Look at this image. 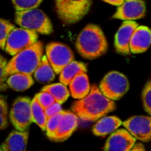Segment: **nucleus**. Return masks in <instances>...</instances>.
Wrapping results in <instances>:
<instances>
[{
  "mask_svg": "<svg viewBox=\"0 0 151 151\" xmlns=\"http://www.w3.org/2000/svg\"><path fill=\"white\" fill-rule=\"evenodd\" d=\"M115 108V103L104 96L96 85H93L85 97L73 103L72 111L82 121L93 122L114 111Z\"/></svg>",
  "mask_w": 151,
  "mask_h": 151,
  "instance_id": "f257e3e1",
  "label": "nucleus"
},
{
  "mask_svg": "<svg viewBox=\"0 0 151 151\" xmlns=\"http://www.w3.org/2000/svg\"><path fill=\"white\" fill-rule=\"evenodd\" d=\"M75 47L82 58L95 59L107 51L108 44L101 27L95 24H89L78 35Z\"/></svg>",
  "mask_w": 151,
  "mask_h": 151,
  "instance_id": "f03ea898",
  "label": "nucleus"
},
{
  "mask_svg": "<svg viewBox=\"0 0 151 151\" xmlns=\"http://www.w3.org/2000/svg\"><path fill=\"white\" fill-rule=\"evenodd\" d=\"M43 51L41 42H35L31 47L17 53L7 62L5 68L6 77L14 73H24L32 75L39 65Z\"/></svg>",
  "mask_w": 151,
  "mask_h": 151,
  "instance_id": "7ed1b4c3",
  "label": "nucleus"
},
{
  "mask_svg": "<svg viewBox=\"0 0 151 151\" xmlns=\"http://www.w3.org/2000/svg\"><path fill=\"white\" fill-rule=\"evenodd\" d=\"M15 21L20 27L37 34L50 35L53 31V27L49 17L42 11L36 8L16 12Z\"/></svg>",
  "mask_w": 151,
  "mask_h": 151,
  "instance_id": "20e7f679",
  "label": "nucleus"
},
{
  "mask_svg": "<svg viewBox=\"0 0 151 151\" xmlns=\"http://www.w3.org/2000/svg\"><path fill=\"white\" fill-rule=\"evenodd\" d=\"M92 0H55L56 11L64 24L80 21L89 11Z\"/></svg>",
  "mask_w": 151,
  "mask_h": 151,
  "instance_id": "39448f33",
  "label": "nucleus"
},
{
  "mask_svg": "<svg viewBox=\"0 0 151 151\" xmlns=\"http://www.w3.org/2000/svg\"><path fill=\"white\" fill-rule=\"evenodd\" d=\"M128 88L127 78L116 71L107 73L99 86V89L103 95L112 101L120 99L127 92Z\"/></svg>",
  "mask_w": 151,
  "mask_h": 151,
  "instance_id": "423d86ee",
  "label": "nucleus"
},
{
  "mask_svg": "<svg viewBox=\"0 0 151 151\" xmlns=\"http://www.w3.org/2000/svg\"><path fill=\"white\" fill-rule=\"evenodd\" d=\"M38 34L25 29L23 27L13 28L11 33L9 34L6 42L4 50L12 55L14 56L17 53L31 47L38 41Z\"/></svg>",
  "mask_w": 151,
  "mask_h": 151,
  "instance_id": "0eeeda50",
  "label": "nucleus"
},
{
  "mask_svg": "<svg viewBox=\"0 0 151 151\" xmlns=\"http://www.w3.org/2000/svg\"><path fill=\"white\" fill-rule=\"evenodd\" d=\"M10 119L18 131H26L33 123L31 100L27 97L17 98L11 109Z\"/></svg>",
  "mask_w": 151,
  "mask_h": 151,
  "instance_id": "6e6552de",
  "label": "nucleus"
},
{
  "mask_svg": "<svg viewBox=\"0 0 151 151\" xmlns=\"http://www.w3.org/2000/svg\"><path fill=\"white\" fill-rule=\"evenodd\" d=\"M46 57L57 74L60 73L63 68L74 58L70 48L60 42L49 43L46 46Z\"/></svg>",
  "mask_w": 151,
  "mask_h": 151,
  "instance_id": "1a4fd4ad",
  "label": "nucleus"
},
{
  "mask_svg": "<svg viewBox=\"0 0 151 151\" xmlns=\"http://www.w3.org/2000/svg\"><path fill=\"white\" fill-rule=\"evenodd\" d=\"M122 125L135 139L144 142L151 141V117L134 116Z\"/></svg>",
  "mask_w": 151,
  "mask_h": 151,
  "instance_id": "9d476101",
  "label": "nucleus"
},
{
  "mask_svg": "<svg viewBox=\"0 0 151 151\" xmlns=\"http://www.w3.org/2000/svg\"><path fill=\"white\" fill-rule=\"evenodd\" d=\"M145 13L146 4L143 0H125L124 3L119 6L112 18L124 21L136 20L143 18Z\"/></svg>",
  "mask_w": 151,
  "mask_h": 151,
  "instance_id": "9b49d317",
  "label": "nucleus"
},
{
  "mask_svg": "<svg viewBox=\"0 0 151 151\" xmlns=\"http://www.w3.org/2000/svg\"><path fill=\"white\" fill-rule=\"evenodd\" d=\"M136 139L126 129L113 132L108 138L104 151H131Z\"/></svg>",
  "mask_w": 151,
  "mask_h": 151,
  "instance_id": "f8f14e48",
  "label": "nucleus"
},
{
  "mask_svg": "<svg viewBox=\"0 0 151 151\" xmlns=\"http://www.w3.org/2000/svg\"><path fill=\"white\" fill-rule=\"evenodd\" d=\"M137 27V22L134 20H127L124 21L119 28L115 35V48L119 54L129 55L131 53L130 41Z\"/></svg>",
  "mask_w": 151,
  "mask_h": 151,
  "instance_id": "ddd939ff",
  "label": "nucleus"
},
{
  "mask_svg": "<svg viewBox=\"0 0 151 151\" xmlns=\"http://www.w3.org/2000/svg\"><path fill=\"white\" fill-rule=\"evenodd\" d=\"M78 126V117L73 111H65L59 126L51 139L54 142H64L67 140L75 131Z\"/></svg>",
  "mask_w": 151,
  "mask_h": 151,
  "instance_id": "4468645a",
  "label": "nucleus"
},
{
  "mask_svg": "<svg viewBox=\"0 0 151 151\" xmlns=\"http://www.w3.org/2000/svg\"><path fill=\"white\" fill-rule=\"evenodd\" d=\"M151 45V30L145 26H138L130 41V51L134 54L146 51Z\"/></svg>",
  "mask_w": 151,
  "mask_h": 151,
  "instance_id": "2eb2a0df",
  "label": "nucleus"
},
{
  "mask_svg": "<svg viewBox=\"0 0 151 151\" xmlns=\"http://www.w3.org/2000/svg\"><path fill=\"white\" fill-rule=\"evenodd\" d=\"M28 140V132L12 131L1 145L4 151H26Z\"/></svg>",
  "mask_w": 151,
  "mask_h": 151,
  "instance_id": "dca6fc26",
  "label": "nucleus"
},
{
  "mask_svg": "<svg viewBox=\"0 0 151 151\" xmlns=\"http://www.w3.org/2000/svg\"><path fill=\"white\" fill-rule=\"evenodd\" d=\"M121 125V120L115 116L103 117L94 125L92 131L96 136H105L115 132Z\"/></svg>",
  "mask_w": 151,
  "mask_h": 151,
  "instance_id": "f3484780",
  "label": "nucleus"
},
{
  "mask_svg": "<svg viewBox=\"0 0 151 151\" xmlns=\"http://www.w3.org/2000/svg\"><path fill=\"white\" fill-rule=\"evenodd\" d=\"M90 84L88 77L84 73L77 75L69 84V91L71 96L75 99H81L85 97L90 91Z\"/></svg>",
  "mask_w": 151,
  "mask_h": 151,
  "instance_id": "a211bd4d",
  "label": "nucleus"
},
{
  "mask_svg": "<svg viewBox=\"0 0 151 151\" xmlns=\"http://www.w3.org/2000/svg\"><path fill=\"white\" fill-rule=\"evenodd\" d=\"M86 72H87V66L84 63L78 62V61H72L68 65H66L59 73L60 83L67 86L77 75L81 73H84Z\"/></svg>",
  "mask_w": 151,
  "mask_h": 151,
  "instance_id": "6ab92c4d",
  "label": "nucleus"
},
{
  "mask_svg": "<svg viewBox=\"0 0 151 151\" xmlns=\"http://www.w3.org/2000/svg\"><path fill=\"white\" fill-rule=\"evenodd\" d=\"M55 72L46 56H42L39 65L34 73L35 79L41 83H49L55 79Z\"/></svg>",
  "mask_w": 151,
  "mask_h": 151,
  "instance_id": "aec40b11",
  "label": "nucleus"
},
{
  "mask_svg": "<svg viewBox=\"0 0 151 151\" xmlns=\"http://www.w3.org/2000/svg\"><path fill=\"white\" fill-rule=\"evenodd\" d=\"M7 86L16 91H24L34 84L31 75L24 73H14L7 77Z\"/></svg>",
  "mask_w": 151,
  "mask_h": 151,
  "instance_id": "412c9836",
  "label": "nucleus"
},
{
  "mask_svg": "<svg viewBox=\"0 0 151 151\" xmlns=\"http://www.w3.org/2000/svg\"><path fill=\"white\" fill-rule=\"evenodd\" d=\"M42 91H47L52 95L55 101L58 104H64L70 96V91L66 88L65 85L62 83H55L51 85L45 86Z\"/></svg>",
  "mask_w": 151,
  "mask_h": 151,
  "instance_id": "4be33fe9",
  "label": "nucleus"
},
{
  "mask_svg": "<svg viewBox=\"0 0 151 151\" xmlns=\"http://www.w3.org/2000/svg\"><path fill=\"white\" fill-rule=\"evenodd\" d=\"M31 113H32L33 122L37 124V126L42 131H45L48 118L45 115L44 109H42V106L38 104L35 97H34L33 100L31 101Z\"/></svg>",
  "mask_w": 151,
  "mask_h": 151,
  "instance_id": "5701e85b",
  "label": "nucleus"
},
{
  "mask_svg": "<svg viewBox=\"0 0 151 151\" xmlns=\"http://www.w3.org/2000/svg\"><path fill=\"white\" fill-rule=\"evenodd\" d=\"M65 111H63L56 115H53L50 118H48L47 119V123H46V134L47 136L51 140L59 126V123L61 121L62 117L64 116Z\"/></svg>",
  "mask_w": 151,
  "mask_h": 151,
  "instance_id": "b1692460",
  "label": "nucleus"
},
{
  "mask_svg": "<svg viewBox=\"0 0 151 151\" xmlns=\"http://www.w3.org/2000/svg\"><path fill=\"white\" fill-rule=\"evenodd\" d=\"M15 27L6 19H0V49L4 50L7 37Z\"/></svg>",
  "mask_w": 151,
  "mask_h": 151,
  "instance_id": "393cba45",
  "label": "nucleus"
},
{
  "mask_svg": "<svg viewBox=\"0 0 151 151\" xmlns=\"http://www.w3.org/2000/svg\"><path fill=\"white\" fill-rule=\"evenodd\" d=\"M17 12L35 9L40 5L42 0H12Z\"/></svg>",
  "mask_w": 151,
  "mask_h": 151,
  "instance_id": "a878e982",
  "label": "nucleus"
},
{
  "mask_svg": "<svg viewBox=\"0 0 151 151\" xmlns=\"http://www.w3.org/2000/svg\"><path fill=\"white\" fill-rule=\"evenodd\" d=\"M8 127V105L4 96L0 95V130Z\"/></svg>",
  "mask_w": 151,
  "mask_h": 151,
  "instance_id": "bb28decb",
  "label": "nucleus"
},
{
  "mask_svg": "<svg viewBox=\"0 0 151 151\" xmlns=\"http://www.w3.org/2000/svg\"><path fill=\"white\" fill-rule=\"evenodd\" d=\"M38 102V104L42 106V109H47L48 107H50L51 104H53L56 101L54 99V97L52 96L51 94H50L47 91H41L40 93H38L37 95H35V96Z\"/></svg>",
  "mask_w": 151,
  "mask_h": 151,
  "instance_id": "cd10ccee",
  "label": "nucleus"
},
{
  "mask_svg": "<svg viewBox=\"0 0 151 151\" xmlns=\"http://www.w3.org/2000/svg\"><path fill=\"white\" fill-rule=\"evenodd\" d=\"M142 101L145 111L151 115V80H150L142 91Z\"/></svg>",
  "mask_w": 151,
  "mask_h": 151,
  "instance_id": "c85d7f7f",
  "label": "nucleus"
},
{
  "mask_svg": "<svg viewBox=\"0 0 151 151\" xmlns=\"http://www.w3.org/2000/svg\"><path fill=\"white\" fill-rule=\"evenodd\" d=\"M6 65H7L6 59L3 56L0 55V91H4L8 88L7 83H6L7 77L5 75Z\"/></svg>",
  "mask_w": 151,
  "mask_h": 151,
  "instance_id": "c756f323",
  "label": "nucleus"
},
{
  "mask_svg": "<svg viewBox=\"0 0 151 151\" xmlns=\"http://www.w3.org/2000/svg\"><path fill=\"white\" fill-rule=\"evenodd\" d=\"M45 111V115L47 118H50L53 115H56L61 111H63V109H62V106H61V104H58L57 102H55L53 104H51L50 107H48L47 109L44 110Z\"/></svg>",
  "mask_w": 151,
  "mask_h": 151,
  "instance_id": "7c9ffc66",
  "label": "nucleus"
},
{
  "mask_svg": "<svg viewBox=\"0 0 151 151\" xmlns=\"http://www.w3.org/2000/svg\"><path fill=\"white\" fill-rule=\"evenodd\" d=\"M104 1L106 2V3H109V4H112V5L119 6V5H121L124 3L125 0H104Z\"/></svg>",
  "mask_w": 151,
  "mask_h": 151,
  "instance_id": "2f4dec72",
  "label": "nucleus"
},
{
  "mask_svg": "<svg viewBox=\"0 0 151 151\" xmlns=\"http://www.w3.org/2000/svg\"><path fill=\"white\" fill-rule=\"evenodd\" d=\"M131 151H146L145 150V148L143 147V145L142 143H138V144H135L134 146V148L131 150Z\"/></svg>",
  "mask_w": 151,
  "mask_h": 151,
  "instance_id": "473e14b6",
  "label": "nucleus"
},
{
  "mask_svg": "<svg viewBox=\"0 0 151 151\" xmlns=\"http://www.w3.org/2000/svg\"><path fill=\"white\" fill-rule=\"evenodd\" d=\"M0 151H4V150H3V149H2V147H1V146H0Z\"/></svg>",
  "mask_w": 151,
  "mask_h": 151,
  "instance_id": "72a5a7b5",
  "label": "nucleus"
}]
</instances>
